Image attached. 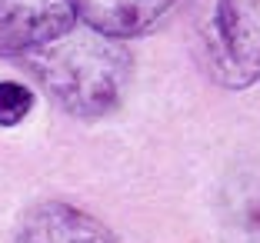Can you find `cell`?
<instances>
[{
	"mask_svg": "<svg viewBox=\"0 0 260 243\" xmlns=\"http://www.w3.org/2000/svg\"><path fill=\"white\" fill-rule=\"evenodd\" d=\"M14 243H117L97 217L60 200H47L23 213Z\"/></svg>",
	"mask_w": 260,
	"mask_h": 243,
	"instance_id": "4",
	"label": "cell"
},
{
	"mask_svg": "<svg viewBox=\"0 0 260 243\" xmlns=\"http://www.w3.org/2000/svg\"><path fill=\"white\" fill-rule=\"evenodd\" d=\"M34 93L17 80H0V127H14L30 114Z\"/></svg>",
	"mask_w": 260,
	"mask_h": 243,
	"instance_id": "7",
	"label": "cell"
},
{
	"mask_svg": "<svg viewBox=\"0 0 260 243\" xmlns=\"http://www.w3.org/2000/svg\"><path fill=\"white\" fill-rule=\"evenodd\" d=\"M230 230H237L244 243H260V180H240L237 193L227 200Z\"/></svg>",
	"mask_w": 260,
	"mask_h": 243,
	"instance_id": "6",
	"label": "cell"
},
{
	"mask_svg": "<svg viewBox=\"0 0 260 243\" xmlns=\"http://www.w3.org/2000/svg\"><path fill=\"white\" fill-rule=\"evenodd\" d=\"M27 67L50 97L74 117H104L120 103L130 84V53L120 37L93 27L27 53Z\"/></svg>",
	"mask_w": 260,
	"mask_h": 243,
	"instance_id": "1",
	"label": "cell"
},
{
	"mask_svg": "<svg viewBox=\"0 0 260 243\" xmlns=\"http://www.w3.org/2000/svg\"><path fill=\"white\" fill-rule=\"evenodd\" d=\"M74 0H0V57H27L74 30Z\"/></svg>",
	"mask_w": 260,
	"mask_h": 243,
	"instance_id": "3",
	"label": "cell"
},
{
	"mask_svg": "<svg viewBox=\"0 0 260 243\" xmlns=\"http://www.w3.org/2000/svg\"><path fill=\"white\" fill-rule=\"evenodd\" d=\"M207 74L227 90L260 80V0H210L197 27Z\"/></svg>",
	"mask_w": 260,
	"mask_h": 243,
	"instance_id": "2",
	"label": "cell"
},
{
	"mask_svg": "<svg viewBox=\"0 0 260 243\" xmlns=\"http://www.w3.org/2000/svg\"><path fill=\"white\" fill-rule=\"evenodd\" d=\"M77 17L110 37H137L164 20L177 0H74Z\"/></svg>",
	"mask_w": 260,
	"mask_h": 243,
	"instance_id": "5",
	"label": "cell"
}]
</instances>
